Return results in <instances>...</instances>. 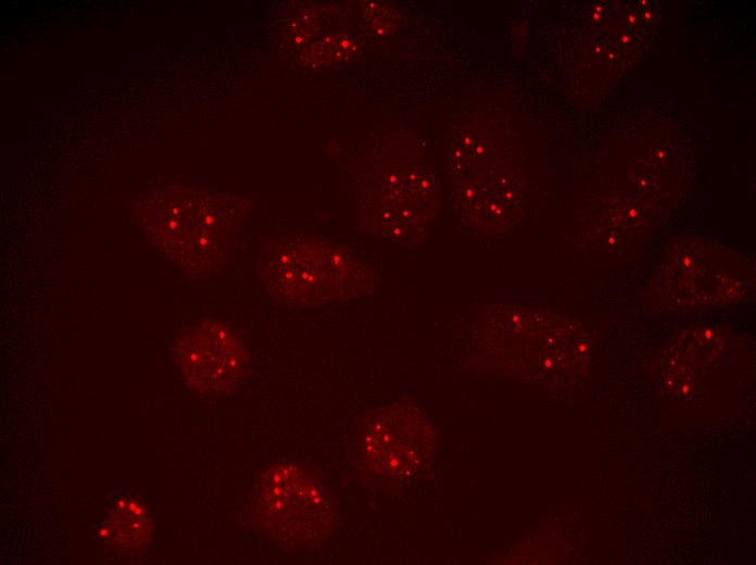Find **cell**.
Wrapping results in <instances>:
<instances>
[{
  "label": "cell",
  "instance_id": "cell-4",
  "mask_svg": "<svg viewBox=\"0 0 756 565\" xmlns=\"http://www.w3.org/2000/svg\"><path fill=\"white\" fill-rule=\"evenodd\" d=\"M429 432L428 423L408 406L376 413L361 437L365 466L383 478L411 475L427 455Z\"/></svg>",
  "mask_w": 756,
  "mask_h": 565
},
{
  "label": "cell",
  "instance_id": "cell-3",
  "mask_svg": "<svg viewBox=\"0 0 756 565\" xmlns=\"http://www.w3.org/2000/svg\"><path fill=\"white\" fill-rule=\"evenodd\" d=\"M174 359L190 389L220 394L237 385L248 357L241 339L230 327L205 319L180 335L174 346Z\"/></svg>",
  "mask_w": 756,
  "mask_h": 565
},
{
  "label": "cell",
  "instance_id": "cell-2",
  "mask_svg": "<svg viewBox=\"0 0 756 565\" xmlns=\"http://www.w3.org/2000/svg\"><path fill=\"white\" fill-rule=\"evenodd\" d=\"M255 516L284 544L315 543L330 531L333 507L322 482L292 462L269 467L259 485Z\"/></svg>",
  "mask_w": 756,
  "mask_h": 565
},
{
  "label": "cell",
  "instance_id": "cell-1",
  "mask_svg": "<svg viewBox=\"0 0 756 565\" xmlns=\"http://www.w3.org/2000/svg\"><path fill=\"white\" fill-rule=\"evenodd\" d=\"M259 277L278 303L318 306L361 297L374 284L367 265L327 241L294 239L268 248Z\"/></svg>",
  "mask_w": 756,
  "mask_h": 565
},
{
  "label": "cell",
  "instance_id": "cell-5",
  "mask_svg": "<svg viewBox=\"0 0 756 565\" xmlns=\"http://www.w3.org/2000/svg\"><path fill=\"white\" fill-rule=\"evenodd\" d=\"M105 536L116 547L136 549L150 536V518L144 506L135 499L119 500L104 526Z\"/></svg>",
  "mask_w": 756,
  "mask_h": 565
}]
</instances>
